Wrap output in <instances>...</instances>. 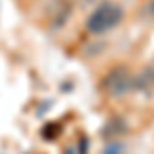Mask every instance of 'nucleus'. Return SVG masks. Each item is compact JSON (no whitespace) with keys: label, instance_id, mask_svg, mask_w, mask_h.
<instances>
[{"label":"nucleus","instance_id":"1","mask_svg":"<svg viewBox=\"0 0 154 154\" xmlns=\"http://www.w3.org/2000/svg\"><path fill=\"white\" fill-rule=\"evenodd\" d=\"M121 19H123V11L119 8L117 4H103V6H99L91 17H88V21H86V27H88V31L91 33H105L109 29H113V27H117L121 23Z\"/></svg>","mask_w":154,"mask_h":154}]
</instances>
